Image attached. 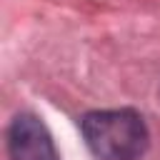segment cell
Here are the masks:
<instances>
[{"instance_id":"obj_2","label":"cell","mask_w":160,"mask_h":160,"mask_svg":"<svg viewBox=\"0 0 160 160\" xmlns=\"http://www.w3.org/2000/svg\"><path fill=\"white\" fill-rule=\"evenodd\" d=\"M8 155L10 160H60L55 142L32 112H20L8 128Z\"/></svg>"},{"instance_id":"obj_1","label":"cell","mask_w":160,"mask_h":160,"mask_svg":"<svg viewBox=\"0 0 160 160\" xmlns=\"http://www.w3.org/2000/svg\"><path fill=\"white\" fill-rule=\"evenodd\" d=\"M80 130L100 160H138L150 142L142 115L130 108L92 110L80 120Z\"/></svg>"}]
</instances>
